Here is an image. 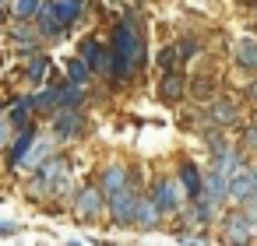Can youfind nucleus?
<instances>
[{
    "instance_id": "aec40b11",
    "label": "nucleus",
    "mask_w": 257,
    "mask_h": 246,
    "mask_svg": "<svg viewBox=\"0 0 257 246\" xmlns=\"http://www.w3.org/2000/svg\"><path fill=\"white\" fill-rule=\"evenodd\" d=\"M32 109H36V106H32V99H18V102L11 106V113H8V116H11V123L22 130V127H29V113H32Z\"/></svg>"
},
{
    "instance_id": "7c9ffc66",
    "label": "nucleus",
    "mask_w": 257,
    "mask_h": 246,
    "mask_svg": "<svg viewBox=\"0 0 257 246\" xmlns=\"http://www.w3.org/2000/svg\"><path fill=\"white\" fill-rule=\"evenodd\" d=\"M0 8H4V0H0Z\"/></svg>"
},
{
    "instance_id": "5701e85b",
    "label": "nucleus",
    "mask_w": 257,
    "mask_h": 246,
    "mask_svg": "<svg viewBox=\"0 0 257 246\" xmlns=\"http://www.w3.org/2000/svg\"><path fill=\"white\" fill-rule=\"evenodd\" d=\"M39 4H43V0H15V18H22V22L36 18L39 15Z\"/></svg>"
},
{
    "instance_id": "f03ea898",
    "label": "nucleus",
    "mask_w": 257,
    "mask_h": 246,
    "mask_svg": "<svg viewBox=\"0 0 257 246\" xmlns=\"http://www.w3.org/2000/svg\"><path fill=\"white\" fill-rule=\"evenodd\" d=\"M57 190H67V162L64 158H46L36 169L32 197H46V193H57Z\"/></svg>"
},
{
    "instance_id": "412c9836",
    "label": "nucleus",
    "mask_w": 257,
    "mask_h": 246,
    "mask_svg": "<svg viewBox=\"0 0 257 246\" xmlns=\"http://www.w3.org/2000/svg\"><path fill=\"white\" fill-rule=\"evenodd\" d=\"M36 141H39V137H36ZM36 141H32V148H29V151H25V158H22V165H25V169H32V172H36V169H39V162H46V155H50V144H36Z\"/></svg>"
},
{
    "instance_id": "a878e982",
    "label": "nucleus",
    "mask_w": 257,
    "mask_h": 246,
    "mask_svg": "<svg viewBox=\"0 0 257 246\" xmlns=\"http://www.w3.org/2000/svg\"><path fill=\"white\" fill-rule=\"evenodd\" d=\"M11 130H15L11 116H0V144H11Z\"/></svg>"
},
{
    "instance_id": "b1692460",
    "label": "nucleus",
    "mask_w": 257,
    "mask_h": 246,
    "mask_svg": "<svg viewBox=\"0 0 257 246\" xmlns=\"http://www.w3.org/2000/svg\"><path fill=\"white\" fill-rule=\"evenodd\" d=\"M194 53H197V43H194V39H180V43H176V67L187 64Z\"/></svg>"
},
{
    "instance_id": "20e7f679",
    "label": "nucleus",
    "mask_w": 257,
    "mask_h": 246,
    "mask_svg": "<svg viewBox=\"0 0 257 246\" xmlns=\"http://www.w3.org/2000/svg\"><path fill=\"white\" fill-rule=\"evenodd\" d=\"M229 200L232 204H239V207H246L250 200H257V169H236L232 176H229Z\"/></svg>"
},
{
    "instance_id": "bb28decb",
    "label": "nucleus",
    "mask_w": 257,
    "mask_h": 246,
    "mask_svg": "<svg viewBox=\"0 0 257 246\" xmlns=\"http://www.w3.org/2000/svg\"><path fill=\"white\" fill-rule=\"evenodd\" d=\"M243 137H246V148H253V151H257V127H250Z\"/></svg>"
},
{
    "instance_id": "1a4fd4ad",
    "label": "nucleus",
    "mask_w": 257,
    "mask_h": 246,
    "mask_svg": "<svg viewBox=\"0 0 257 246\" xmlns=\"http://www.w3.org/2000/svg\"><path fill=\"white\" fill-rule=\"evenodd\" d=\"M201 197L218 211V204L229 197V179L218 172V169H211V172H204V186H201Z\"/></svg>"
},
{
    "instance_id": "ddd939ff",
    "label": "nucleus",
    "mask_w": 257,
    "mask_h": 246,
    "mask_svg": "<svg viewBox=\"0 0 257 246\" xmlns=\"http://www.w3.org/2000/svg\"><path fill=\"white\" fill-rule=\"evenodd\" d=\"M127 183H131V172H127L123 165H116V162H113V165H106V169H102V186H99V190L109 197V193H116V190H120V186H127Z\"/></svg>"
},
{
    "instance_id": "f8f14e48",
    "label": "nucleus",
    "mask_w": 257,
    "mask_h": 246,
    "mask_svg": "<svg viewBox=\"0 0 257 246\" xmlns=\"http://www.w3.org/2000/svg\"><path fill=\"white\" fill-rule=\"evenodd\" d=\"M236 116H239V109H236V102H232V99H215V102H211V109H208V120H211L215 127H232V123H236Z\"/></svg>"
},
{
    "instance_id": "6ab92c4d",
    "label": "nucleus",
    "mask_w": 257,
    "mask_h": 246,
    "mask_svg": "<svg viewBox=\"0 0 257 246\" xmlns=\"http://www.w3.org/2000/svg\"><path fill=\"white\" fill-rule=\"evenodd\" d=\"M183 95V78L176 74V71H169L166 78H162V99H169V102H176Z\"/></svg>"
},
{
    "instance_id": "9d476101",
    "label": "nucleus",
    "mask_w": 257,
    "mask_h": 246,
    "mask_svg": "<svg viewBox=\"0 0 257 246\" xmlns=\"http://www.w3.org/2000/svg\"><path fill=\"white\" fill-rule=\"evenodd\" d=\"M81 57L92 71H109V50L99 43V39H85L81 43Z\"/></svg>"
},
{
    "instance_id": "c85d7f7f",
    "label": "nucleus",
    "mask_w": 257,
    "mask_h": 246,
    "mask_svg": "<svg viewBox=\"0 0 257 246\" xmlns=\"http://www.w3.org/2000/svg\"><path fill=\"white\" fill-rule=\"evenodd\" d=\"M250 99H257V81H253V85H250Z\"/></svg>"
},
{
    "instance_id": "6e6552de",
    "label": "nucleus",
    "mask_w": 257,
    "mask_h": 246,
    "mask_svg": "<svg viewBox=\"0 0 257 246\" xmlns=\"http://www.w3.org/2000/svg\"><path fill=\"white\" fill-rule=\"evenodd\" d=\"M102 204H106V193L95 190V186H81L74 193V214L78 218H95L102 211Z\"/></svg>"
},
{
    "instance_id": "0eeeda50",
    "label": "nucleus",
    "mask_w": 257,
    "mask_h": 246,
    "mask_svg": "<svg viewBox=\"0 0 257 246\" xmlns=\"http://www.w3.org/2000/svg\"><path fill=\"white\" fill-rule=\"evenodd\" d=\"M152 200L159 204V211H180L183 207V200H187V193H183V186H180V179H159L155 183V193H152Z\"/></svg>"
},
{
    "instance_id": "423d86ee",
    "label": "nucleus",
    "mask_w": 257,
    "mask_h": 246,
    "mask_svg": "<svg viewBox=\"0 0 257 246\" xmlns=\"http://www.w3.org/2000/svg\"><path fill=\"white\" fill-rule=\"evenodd\" d=\"M222 235H225L229 242H250V239L257 235V225L250 221L246 211H229V214L222 218Z\"/></svg>"
},
{
    "instance_id": "dca6fc26",
    "label": "nucleus",
    "mask_w": 257,
    "mask_h": 246,
    "mask_svg": "<svg viewBox=\"0 0 257 246\" xmlns=\"http://www.w3.org/2000/svg\"><path fill=\"white\" fill-rule=\"evenodd\" d=\"M36 137H39L36 127H22V130H18V141L11 144V165H22V158H25V151L32 148Z\"/></svg>"
},
{
    "instance_id": "c756f323",
    "label": "nucleus",
    "mask_w": 257,
    "mask_h": 246,
    "mask_svg": "<svg viewBox=\"0 0 257 246\" xmlns=\"http://www.w3.org/2000/svg\"><path fill=\"white\" fill-rule=\"evenodd\" d=\"M0 25H4V8H0Z\"/></svg>"
},
{
    "instance_id": "f3484780",
    "label": "nucleus",
    "mask_w": 257,
    "mask_h": 246,
    "mask_svg": "<svg viewBox=\"0 0 257 246\" xmlns=\"http://www.w3.org/2000/svg\"><path fill=\"white\" fill-rule=\"evenodd\" d=\"M236 64L246 67V71H257V39H239L236 43Z\"/></svg>"
},
{
    "instance_id": "cd10ccee",
    "label": "nucleus",
    "mask_w": 257,
    "mask_h": 246,
    "mask_svg": "<svg viewBox=\"0 0 257 246\" xmlns=\"http://www.w3.org/2000/svg\"><path fill=\"white\" fill-rule=\"evenodd\" d=\"M15 228H18L15 221H0V235H8V232H15Z\"/></svg>"
},
{
    "instance_id": "393cba45",
    "label": "nucleus",
    "mask_w": 257,
    "mask_h": 246,
    "mask_svg": "<svg viewBox=\"0 0 257 246\" xmlns=\"http://www.w3.org/2000/svg\"><path fill=\"white\" fill-rule=\"evenodd\" d=\"M46 67H50V64H46V57H36V60H32V67H29V78H32V81H43V78H46Z\"/></svg>"
},
{
    "instance_id": "a211bd4d",
    "label": "nucleus",
    "mask_w": 257,
    "mask_h": 246,
    "mask_svg": "<svg viewBox=\"0 0 257 246\" xmlns=\"http://www.w3.org/2000/svg\"><path fill=\"white\" fill-rule=\"evenodd\" d=\"M53 8H57L60 25H74V18L81 15V0H53Z\"/></svg>"
},
{
    "instance_id": "9b49d317",
    "label": "nucleus",
    "mask_w": 257,
    "mask_h": 246,
    "mask_svg": "<svg viewBox=\"0 0 257 246\" xmlns=\"http://www.w3.org/2000/svg\"><path fill=\"white\" fill-rule=\"evenodd\" d=\"M180 186H183L187 200L201 197V186H204V172H201V169H197L194 162H183V165H180Z\"/></svg>"
},
{
    "instance_id": "39448f33",
    "label": "nucleus",
    "mask_w": 257,
    "mask_h": 246,
    "mask_svg": "<svg viewBox=\"0 0 257 246\" xmlns=\"http://www.w3.org/2000/svg\"><path fill=\"white\" fill-rule=\"evenodd\" d=\"M85 130V116L78 113V106H64L53 113V137L57 141H74Z\"/></svg>"
},
{
    "instance_id": "f257e3e1",
    "label": "nucleus",
    "mask_w": 257,
    "mask_h": 246,
    "mask_svg": "<svg viewBox=\"0 0 257 246\" xmlns=\"http://www.w3.org/2000/svg\"><path fill=\"white\" fill-rule=\"evenodd\" d=\"M141 36L134 32L131 22H123L116 32H113V46H109V74L113 78H131V71L141 64Z\"/></svg>"
},
{
    "instance_id": "4be33fe9",
    "label": "nucleus",
    "mask_w": 257,
    "mask_h": 246,
    "mask_svg": "<svg viewBox=\"0 0 257 246\" xmlns=\"http://www.w3.org/2000/svg\"><path fill=\"white\" fill-rule=\"evenodd\" d=\"M88 71H92V67L85 64V57H78V60L67 64V78H71L74 85H81V88H85V81H88Z\"/></svg>"
},
{
    "instance_id": "4468645a",
    "label": "nucleus",
    "mask_w": 257,
    "mask_h": 246,
    "mask_svg": "<svg viewBox=\"0 0 257 246\" xmlns=\"http://www.w3.org/2000/svg\"><path fill=\"white\" fill-rule=\"evenodd\" d=\"M39 32L50 36V39L64 32V25H60V18H57V8H53V0H43V4H39Z\"/></svg>"
},
{
    "instance_id": "2eb2a0df",
    "label": "nucleus",
    "mask_w": 257,
    "mask_h": 246,
    "mask_svg": "<svg viewBox=\"0 0 257 246\" xmlns=\"http://www.w3.org/2000/svg\"><path fill=\"white\" fill-rule=\"evenodd\" d=\"M159 204L152 200V197H141L138 200V207H134V225H141V228H152L155 221H159Z\"/></svg>"
},
{
    "instance_id": "7ed1b4c3",
    "label": "nucleus",
    "mask_w": 257,
    "mask_h": 246,
    "mask_svg": "<svg viewBox=\"0 0 257 246\" xmlns=\"http://www.w3.org/2000/svg\"><path fill=\"white\" fill-rule=\"evenodd\" d=\"M106 200H109V214H113V221H116V225H134V207H138L141 193H138L131 183H127V186H120L116 193H109Z\"/></svg>"
}]
</instances>
